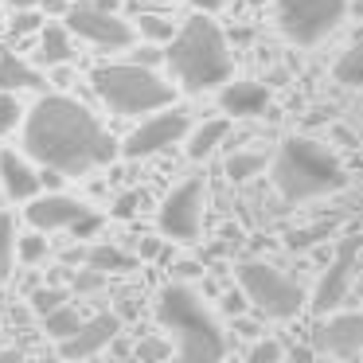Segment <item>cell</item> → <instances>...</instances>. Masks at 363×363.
I'll list each match as a JSON object with an SVG mask.
<instances>
[{
	"label": "cell",
	"mask_w": 363,
	"mask_h": 363,
	"mask_svg": "<svg viewBox=\"0 0 363 363\" xmlns=\"http://www.w3.org/2000/svg\"><path fill=\"white\" fill-rule=\"evenodd\" d=\"M24 145L35 164L63 176H86L121 152L102 121L67 94H48L32 106L24 121Z\"/></svg>",
	"instance_id": "6da1fadb"
},
{
	"label": "cell",
	"mask_w": 363,
	"mask_h": 363,
	"mask_svg": "<svg viewBox=\"0 0 363 363\" xmlns=\"http://www.w3.org/2000/svg\"><path fill=\"white\" fill-rule=\"evenodd\" d=\"M332 74H336L340 86H347V90H363V35L344 51V55L336 59Z\"/></svg>",
	"instance_id": "ffe728a7"
},
{
	"label": "cell",
	"mask_w": 363,
	"mask_h": 363,
	"mask_svg": "<svg viewBox=\"0 0 363 363\" xmlns=\"http://www.w3.org/2000/svg\"><path fill=\"white\" fill-rule=\"evenodd\" d=\"M63 301H67V297H63V293H59V289H32V305L40 308L43 316H48L51 308H59V305H63Z\"/></svg>",
	"instance_id": "4dcf8cb0"
},
{
	"label": "cell",
	"mask_w": 363,
	"mask_h": 363,
	"mask_svg": "<svg viewBox=\"0 0 363 363\" xmlns=\"http://www.w3.org/2000/svg\"><path fill=\"white\" fill-rule=\"evenodd\" d=\"M246 359H250V363H281L285 359V347L277 344V340H258V344L246 352Z\"/></svg>",
	"instance_id": "83f0119b"
},
{
	"label": "cell",
	"mask_w": 363,
	"mask_h": 363,
	"mask_svg": "<svg viewBox=\"0 0 363 363\" xmlns=\"http://www.w3.org/2000/svg\"><path fill=\"white\" fill-rule=\"evenodd\" d=\"M40 12L35 9H20L16 16H12V35H28V32H35V28H40Z\"/></svg>",
	"instance_id": "f546056e"
},
{
	"label": "cell",
	"mask_w": 363,
	"mask_h": 363,
	"mask_svg": "<svg viewBox=\"0 0 363 363\" xmlns=\"http://www.w3.org/2000/svg\"><path fill=\"white\" fill-rule=\"evenodd\" d=\"M71 55H74L71 28H63V24L40 28V48H35V59H40L43 67H63V63H71Z\"/></svg>",
	"instance_id": "e0dca14e"
},
{
	"label": "cell",
	"mask_w": 363,
	"mask_h": 363,
	"mask_svg": "<svg viewBox=\"0 0 363 363\" xmlns=\"http://www.w3.org/2000/svg\"><path fill=\"white\" fill-rule=\"evenodd\" d=\"M157 320L168 336L176 340V355L188 363H215L227 355V336H223L215 313L203 305L191 285L172 281L157 297Z\"/></svg>",
	"instance_id": "3957f363"
},
{
	"label": "cell",
	"mask_w": 363,
	"mask_h": 363,
	"mask_svg": "<svg viewBox=\"0 0 363 363\" xmlns=\"http://www.w3.org/2000/svg\"><path fill=\"white\" fill-rule=\"evenodd\" d=\"M164 63L172 71V79L180 82L188 94H203V90H219L223 82H230L235 74V55H230L227 35L219 32L215 20H207V12L191 16L184 28H176V35L168 40Z\"/></svg>",
	"instance_id": "7a4b0ae2"
},
{
	"label": "cell",
	"mask_w": 363,
	"mask_h": 363,
	"mask_svg": "<svg viewBox=\"0 0 363 363\" xmlns=\"http://www.w3.org/2000/svg\"><path fill=\"white\" fill-rule=\"evenodd\" d=\"M86 266L102 269V274H125V269H133V258L125 250H118V246L102 242L94 250H86Z\"/></svg>",
	"instance_id": "44dd1931"
},
{
	"label": "cell",
	"mask_w": 363,
	"mask_h": 363,
	"mask_svg": "<svg viewBox=\"0 0 363 363\" xmlns=\"http://www.w3.org/2000/svg\"><path fill=\"white\" fill-rule=\"evenodd\" d=\"M40 4H43V12H51V16H59V12L67 16V9H71L67 0H40Z\"/></svg>",
	"instance_id": "836d02e7"
},
{
	"label": "cell",
	"mask_w": 363,
	"mask_h": 363,
	"mask_svg": "<svg viewBox=\"0 0 363 363\" xmlns=\"http://www.w3.org/2000/svg\"><path fill=\"white\" fill-rule=\"evenodd\" d=\"M316 352L355 359L363 352V313H336L316 328Z\"/></svg>",
	"instance_id": "7c38bea8"
},
{
	"label": "cell",
	"mask_w": 363,
	"mask_h": 363,
	"mask_svg": "<svg viewBox=\"0 0 363 363\" xmlns=\"http://www.w3.org/2000/svg\"><path fill=\"white\" fill-rule=\"evenodd\" d=\"M90 207L79 203L74 196H32V207H28V223L35 230H71L79 219H86Z\"/></svg>",
	"instance_id": "5bb4252c"
},
{
	"label": "cell",
	"mask_w": 363,
	"mask_h": 363,
	"mask_svg": "<svg viewBox=\"0 0 363 363\" xmlns=\"http://www.w3.org/2000/svg\"><path fill=\"white\" fill-rule=\"evenodd\" d=\"M227 133H230L227 118H211V121H203V125H196L191 137H188V157L191 160H207L223 141H227Z\"/></svg>",
	"instance_id": "d6986e66"
},
{
	"label": "cell",
	"mask_w": 363,
	"mask_h": 363,
	"mask_svg": "<svg viewBox=\"0 0 363 363\" xmlns=\"http://www.w3.org/2000/svg\"><path fill=\"white\" fill-rule=\"evenodd\" d=\"M43 86V74L16 51H0V90H35Z\"/></svg>",
	"instance_id": "ac0fdd59"
},
{
	"label": "cell",
	"mask_w": 363,
	"mask_h": 363,
	"mask_svg": "<svg viewBox=\"0 0 363 363\" xmlns=\"http://www.w3.org/2000/svg\"><path fill=\"white\" fill-rule=\"evenodd\" d=\"M269 176H274V188L285 203L320 199L347 184V172L336 160V152L313 137H285L277 157L269 160Z\"/></svg>",
	"instance_id": "277c9868"
},
{
	"label": "cell",
	"mask_w": 363,
	"mask_h": 363,
	"mask_svg": "<svg viewBox=\"0 0 363 363\" xmlns=\"http://www.w3.org/2000/svg\"><path fill=\"white\" fill-rule=\"evenodd\" d=\"M16 254L24 262H40L43 254H48V242H43L40 235H28V238H16Z\"/></svg>",
	"instance_id": "f1b7e54d"
},
{
	"label": "cell",
	"mask_w": 363,
	"mask_h": 363,
	"mask_svg": "<svg viewBox=\"0 0 363 363\" xmlns=\"http://www.w3.org/2000/svg\"><path fill=\"white\" fill-rule=\"evenodd\" d=\"M157 59H160V51H157V48H141V51H137V63H145V67L157 63Z\"/></svg>",
	"instance_id": "e575fe53"
},
{
	"label": "cell",
	"mask_w": 363,
	"mask_h": 363,
	"mask_svg": "<svg viewBox=\"0 0 363 363\" xmlns=\"http://www.w3.org/2000/svg\"><path fill=\"white\" fill-rule=\"evenodd\" d=\"M266 164L269 160L262 157V152H230L227 157V176L235 184H246V180H254V176L266 172Z\"/></svg>",
	"instance_id": "7402d4cb"
},
{
	"label": "cell",
	"mask_w": 363,
	"mask_h": 363,
	"mask_svg": "<svg viewBox=\"0 0 363 363\" xmlns=\"http://www.w3.org/2000/svg\"><path fill=\"white\" fill-rule=\"evenodd\" d=\"M223 110L230 113V118H254V113H262L269 106V90L262 86V82H223V94H219Z\"/></svg>",
	"instance_id": "9a60e30c"
},
{
	"label": "cell",
	"mask_w": 363,
	"mask_h": 363,
	"mask_svg": "<svg viewBox=\"0 0 363 363\" xmlns=\"http://www.w3.org/2000/svg\"><path fill=\"white\" fill-rule=\"evenodd\" d=\"M246 305H250V301H246V293H242V289H238V293H227V297H223V313L235 316V320L246 313Z\"/></svg>",
	"instance_id": "d6a6232c"
},
{
	"label": "cell",
	"mask_w": 363,
	"mask_h": 363,
	"mask_svg": "<svg viewBox=\"0 0 363 363\" xmlns=\"http://www.w3.org/2000/svg\"><path fill=\"white\" fill-rule=\"evenodd\" d=\"M67 28H71V35H79V40L94 43V48H129L133 43V24H129L125 16H118L113 9H102L98 0H82V4H71L67 9Z\"/></svg>",
	"instance_id": "9c48e42d"
},
{
	"label": "cell",
	"mask_w": 363,
	"mask_h": 363,
	"mask_svg": "<svg viewBox=\"0 0 363 363\" xmlns=\"http://www.w3.org/2000/svg\"><path fill=\"white\" fill-rule=\"evenodd\" d=\"M20 118H24V110H20V102L12 98V90H0V133L16 129Z\"/></svg>",
	"instance_id": "4316f807"
},
{
	"label": "cell",
	"mask_w": 363,
	"mask_h": 363,
	"mask_svg": "<svg viewBox=\"0 0 363 363\" xmlns=\"http://www.w3.org/2000/svg\"><path fill=\"white\" fill-rule=\"evenodd\" d=\"M137 32L149 43H168L176 35V28H172V20L157 16V12H141V16H137Z\"/></svg>",
	"instance_id": "d4e9b609"
},
{
	"label": "cell",
	"mask_w": 363,
	"mask_h": 363,
	"mask_svg": "<svg viewBox=\"0 0 363 363\" xmlns=\"http://www.w3.org/2000/svg\"><path fill=\"white\" fill-rule=\"evenodd\" d=\"M16 258V223H12V215H0V285L12 277Z\"/></svg>",
	"instance_id": "603a6c76"
},
{
	"label": "cell",
	"mask_w": 363,
	"mask_h": 363,
	"mask_svg": "<svg viewBox=\"0 0 363 363\" xmlns=\"http://www.w3.org/2000/svg\"><path fill=\"white\" fill-rule=\"evenodd\" d=\"M43 324H48L51 340H67V336H74V332L82 328V316L74 313L71 305H59V308H51V313L43 316Z\"/></svg>",
	"instance_id": "cb8c5ba5"
},
{
	"label": "cell",
	"mask_w": 363,
	"mask_h": 363,
	"mask_svg": "<svg viewBox=\"0 0 363 363\" xmlns=\"http://www.w3.org/2000/svg\"><path fill=\"white\" fill-rule=\"evenodd\" d=\"M347 16V0H277V28L289 43L313 48L328 40Z\"/></svg>",
	"instance_id": "52a82bcc"
},
{
	"label": "cell",
	"mask_w": 363,
	"mask_h": 363,
	"mask_svg": "<svg viewBox=\"0 0 363 363\" xmlns=\"http://www.w3.org/2000/svg\"><path fill=\"white\" fill-rule=\"evenodd\" d=\"M157 254H160V242H157V238H145V242H141V258H157Z\"/></svg>",
	"instance_id": "d590c367"
},
{
	"label": "cell",
	"mask_w": 363,
	"mask_h": 363,
	"mask_svg": "<svg viewBox=\"0 0 363 363\" xmlns=\"http://www.w3.org/2000/svg\"><path fill=\"white\" fill-rule=\"evenodd\" d=\"M238 289L269 320H293L308 301V293L269 262H242L238 266Z\"/></svg>",
	"instance_id": "8992f818"
},
{
	"label": "cell",
	"mask_w": 363,
	"mask_h": 363,
	"mask_svg": "<svg viewBox=\"0 0 363 363\" xmlns=\"http://www.w3.org/2000/svg\"><path fill=\"white\" fill-rule=\"evenodd\" d=\"M137 359H172L176 355V340H160V336H149L137 344Z\"/></svg>",
	"instance_id": "484cf974"
},
{
	"label": "cell",
	"mask_w": 363,
	"mask_h": 363,
	"mask_svg": "<svg viewBox=\"0 0 363 363\" xmlns=\"http://www.w3.org/2000/svg\"><path fill=\"white\" fill-rule=\"evenodd\" d=\"M188 129H191V121H188V113L184 110H152V118H145L141 125L133 129V133L121 141V152H125L129 160H141V157H152V152H164V149H172V145H180L184 137H188Z\"/></svg>",
	"instance_id": "30bf717a"
},
{
	"label": "cell",
	"mask_w": 363,
	"mask_h": 363,
	"mask_svg": "<svg viewBox=\"0 0 363 363\" xmlns=\"http://www.w3.org/2000/svg\"><path fill=\"white\" fill-rule=\"evenodd\" d=\"M203 199H207V188H203L199 176L176 184L164 196L160 215H157L160 235L172 238V242H191V238H199V230H203Z\"/></svg>",
	"instance_id": "ba28073f"
},
{
	"label": "cell",
	"mask_w": 363,
	"mask_h": 363,
	"mask_svg": "<svg viewBox=\"0 0 363 363\" xmlns=\"http://www.w3.org/2000/svg\"><path fill=\"white\" fill-rule=\"evenodd\" d=\"M137 203H141V191H125V196H118V203H113V215H118V219H129V215H137Z\"/></svg>",
	"instance_id": "1f68e13d"
},
{
	"label": "cell",
	"mask_w": 363,
	"mask_h": 363,
	"mask_svg": "<svg viewBox=\"0 0 363 363\" xmlns=\"http://www.w3.org/2000/svg\"><path fill=\"white\" fill-rule=\"evenodd\" d=\"M4 4H12V9H40V0H4Z\"/></svg>",
	"instance_id": "74e56055"
},
{
	"label": "cell",
	"mask_w": 363,
	"mask_h": 363,
	"mask_svg": "<svg viewBox=\"0 0 363 363\" xmlns=\"http://www.w3.org/2000/svg\"><path fill=\"white\" fill-rule=\"evenodd\" d=\"M0 184H4L9 199H32L40 191L35 168L24 157H16V152H0Z\"/></svg>",
	"instance_id": "2e32d148"
},
{
	"label": "cell",
	"mask_w": 363,
	"mask_h": 363,
	"mask_svg": "<svg viewBox=\"0 0 363 363\" xmlns=\"http://www.w3.org/2000/svg\"><path fill=\"white\" fill-rule=\"evenodd\" d=\"M0 359H16V352H4V347H0Z\"/></svg>",
	"instance_id": "f35d334b"
},
{
	"label": "cell",
	"mask_w": 363,
	"mask_h": 363,
	"mask_svg": "<svg viewBox=\"0 0 363 363\" xmlns=\"http://www.w3.org/2000/svg\"><path fill=\"white\" fill-rule=\"evenodd\" d=\"M118 332H121V313H98L94 320H82V328L74 336L59 340V352H63V359H90L102 347H110Z\"/></svg>",
	"instance_id": "4fadbf2b"
},
{
	"label": "cell",
	"mask_w": 363,
	"mask_h": 363,
	"mask_svg": "<svg viewBox=\"0 0 363 363\" xmlns=\"http://www.w3.org/2000/svg\"><path fill=\"white\" fill-rule=\"evenodd\" d=\"M90 82H94V94L102 98L113 113H125V118L164 110L176 98L172 82H164L145 63H106L90 74Z\"/></svg>",
	"instance_id": "5b68a950"
},
{
	"label": "cell",
	"mask_w": 363,
	"mask_h": 363,
	"mask_svg": "<svg viewBox=\"0 0 363 363\" xmlns=\"http://www.w3.org/2000/svg\"><path fill=\"white\" fill-rule=\"evenodd\" d=\"M355 262H359V235H347V238H340V246H336V258H332L328 274L320 277V285H316V293L308 297V301H313V308H316V313H332V308H340V301L347 297V289H352Z\"/></svg>",
	"instance_id": "8fae6325"
},
{
	"label": "cell",
	"mask_w": 363,
	"mask_h": 363,
	"mask_svg": "<svg viewBox=\"0 0 363 363\" xmlns=\"http://www.w3.org/2000/svg\"><path fill=\"white\" fill-rule=\"evenodd\" d=\"M191 4H196L199 12H215V9H223L227 0H191Z\"/></svg>",
	"instance_id": "8d00e7d4"
}]
</instances>
